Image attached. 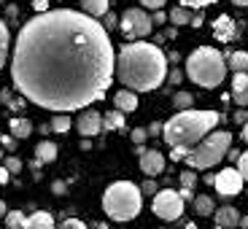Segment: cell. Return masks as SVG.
<instances>
[{
    "mask_svg": "<svg viewBox=\"0 0 248 229\" xmlns=\"http://www.w3.org/2000/svg\"><path fill=\"white\" fill-rule=\"evenodd\" d=\"M8 178H11V170L6 165H0V183H8Z\"/></svg>",
    "mask_w": 248,
    "mask_h": 229,
    "instance_id": "f6af8a7d",
    "label": "cell"
},
{
    "mask_svg": "<svg viewBox=\"0 0 248 229\" xmlns=\"http://www.w3.org/2000/svg\"><path fill=\"white\" fill-rule=\"evenodd\" d=\"M240 154H243V151H235V149H230V151H227V156H230L232 162H237V159H240Z\"/></svg>",
    "mask_w": 248,
    "mask_h": 229,
    "instance_id": "681fc988",
    "label": "cell"
},
{
    "mask_svg": "<svg viewBox=\"0 0 248 229\" xmlns=\"http://www.w3.org/2000/svg\"><path fill=\"white\" fill-rule=\"evenodd\" d=\"M8 46H11V35H8V25L0 19V68L6 65V57H8Z\"/></svg>",
    "mask_w": 248,
    "mask_h": 229,
    "instance_id": "44dd1931",
    "label": "cell"
},
{
    "mask_svg": "<svg viewBox=\"0 0 248 229\" xmlns=\"http://www.w3.org/2000/svg\"><path fill=\"white\" fill-rule=\"evenodd\" d=\"M194 213H197V216H211V213H216V208H213V199L208 197V194H200V197H194Z\"/></svg>",
    "mask_w": 248,
    "mask_h": 229,
    "instance_id": "7402d4cb",
    "label": "cell"
},
{
    "mask_svg": "<svg viewBox=\"0 0 248 229\" xmlns=\"http://www.w3.org/2000/svg\"><path fill=\"white\" fill-rule=\"evenodd\" d=\"M130 137H132V143H146V137H149V130H146V127H135V130L130 132Z\"/></svg>",
    "mask_w": 248,
    "mask_h": 229,
    "instance_id": "4dcf8cb0",
    "label": "cell"
},
{
    "mask_svg": "<svg viewBox=\"0 0 248 229\" xmlns=\"http://www.w3.org/2000/svg\"><path fill=\"white\" fill-rule=\"evenodd\" d=\"M165 3L168 0H140L143 8H151V11H156V8H165Z\"/></svg>",
    "mask_w": 248,
    "mask_h": 229,
    "instance_id": "8d00e7d4",
    "label": "cell"
},
{
    "mask_svg": "<svg viewBox=\"0 0 248 229\" xmlns=\"http://www.w3.org/2000/svg\"><path fill=\"white\" fill-rule=\"evenodd\" d=\"M3 159H6V151H3V146H0V165H3Z\"/></svg>",
    "mask_w": 248,
    "mask_h": 229,
    "instance_id": "db71d44e",
    "label": "cell"
},
{
    "mask_svg": "<svg viewBox=\"0 0 248 229\" xmlns=\"http://www.w3.org/2000/svg\"><path fill=\"white\" fill-rule=\"evenodd\" d=\"M140 192H143V194H156V192H159V189H156V183H154V178L146 181V183L140 186Z\"/></svg>",
    "mask_w": 248,
    "mask_h": 229,
    "instance_id": "f35d334b",
    "label": "cell"
},
{
    "mask_svg": "<svg viewBox=\"0 0 248 229\" xmlns=\"http://www.w3.org/2000/svg\"><path fill=\"white\" fill-rule=\"evenodd\" d=\"M35 159H41L44 165H49V162L57 159V146L49 140H41L38 143V149H35Z\"/></svg>",
    "mask_w": 248,
    "mask_h": 229,
    "instance_id": "d6986e66",
    "label": "cell"
},
{
    "mask_svg": "<svg viewBox=\"0 0 248 229\" xmlns=\"http://www.w3.org/2000/svg\"><path fill=\"white\" fill-rule=\"evenodd\" d=\"M81 11H87L89 16L100 19L108 11V0H81Z\"/></svg>",
    "mask_w": 248,
    "mask_h": 229,
    "instance_id": "ac0fdd59",
    "label": "cell"
},
{
    "mask_svg": "<svg viewBox=\"0 0 248 229\" xmlns=\"http://www.w3.org/2000/svg\"><path fill=\"white\" fill-rule=\"evenodd\" d=\"M170 22H173L175 27H184V25L192 22V14H189V8H186V6H178V8L170 11Z\"/></svg>",
    "mask_w": 248,
    "mask_h": 229,
    "instance_id": "cb8c5ba5",
    "label": "cell"
},
{
    "mask_svg": "<svg viewBox=\"0 0 248 229\" xmlns=\"http://www.w3.org/2000/svg\"><path fill=\"white\" fill-rule=\"evenodd\" d=\"M189 146H173V151H170V159L173 162H181V159H186V154H189Z\"/></svg>",
    "mask_w": 248,
    "mask_h": 229,
    "instance_id": "f546056e",
    "label": "cell"
},
{
    "mask_svg": "<svg viewBox=\"0 0 248 229\" xmlns=\"http://www.w3.org/2000/svg\"><path fill=\"white\" fill-rule=\"evenodd\" d=\"M184 205L186 199L181 197V192H173V189H162V192L154 194V213L162 218V221H175V218H181V213H184Z\"/></svg>",
    "mask_w": 248,
    "mask_h": 229,
    "instance_id": "ba28073f",
    "label": "cell"
},
{
    "mask_svg": "<svg viewBox=\"0 0 248 229\" xmlns=\"http://www.w3.org/2000/svg\"><path fill=\"white\" fill-rule=\"evenodd\" d=\"M237 170H240L243 178L248 181V151H243V154H240V159H237Z\"/></svg>",
    "mask_w": 248,
    "mask_h": 229,
    "instance_id": "e575fe53",
    "label": "cell"
},
{
    "mask_svg": "<svg viewBox=\"0 0 248 229\" xmlns=\"http://www.w3.org/2000/svg\"><path fill=\"white\" fill-rule=\"evenodd\" d=\"M113 106L119 108V111L124 113H132L138 108V94L135 89H119L116 94H113Z\"/></svg>",
    "mask_w": 248,
    "mask_h": 229,
    "instance_id": "4fadbf2b",
    "label": "cell"
},
{
    "mask_svg": "<svg viewBox=\"0 0 248 229\" xmlns=\"http://www.w3.org/2000/svg\"><path fill=\"white\" fill-rule=\"evenodd\" d=\"M151 19H154V25H165V22L170 19V14H165L162 8H156V11H154V16H151Z\"/></svg>",
    "mask_w": 248,
    "mask_h": 229,
    "instance_id": "74e56055",
    "label": "cell"
},
{
    "mask_svg": "<svg viewBox=\"0 0 248 229\" xmlns=\"http://www.w3.org/2000/svg\"><path fill=\"white\" fill-rule=\"evenodd\" d=\"M49 124H51V132H57V135H65V132L70 130V124H73V122H70L68 113H57V116L51 119Z\"/></svg>",
    "mask_w": 248,
    "mask_h": 229,
    "instance_id": "603a6c76",
    "label": "cell"
},
{
    "mask_svg": "<svg viewBox=\"0 0 248 229\" xmlns=\"http://www.w3.org/2000/svg\"><path fill=\"white\" fill-rule=\"evenodd\" d=\"M232 3H235V6H240V8H246V6H248V0H232Z\"/></svg>",
    "mask_w": 248,
    "mask_h": 229,
    "instance_id": "f5cc1de1",
    "label": "cell"
},
{
    "mask_svg": "<svg viewBox=\"0 0 248 229\" xmlns=\"http://www.w3.org/2000/svg\"><path fill=\"white\" fill-rule=\"evenodd\" d=\"M213 216H216V227H221V229L240 227V213H237L232 205H224V208H218Z\"/></svg>",
    "mask_w": 248,
    "mask_h": 229,
    "instance_id": "7c38bea8",
    "label": "cell"
},
{
    "mask_svg": "<svg viewBox=\"0 0 248 229\" xmlns=\"http://www.w3.org/2000/svg\"><path fill=\"white\" fill-rule=\"evenodd\" d=\"M178 178H181V186H186V189H194V183H197V175H194L192 170H184Z\"/></svg>",
    "mask_w": 248,
    "mask_h": 229,
    "instance_id": "f1b7e54d",
    "label": "cell"
},
{
    "mask_svg": "<svg viewBox=\"0 0 248 229\" xmlns=\"http://www.w3.org/2000/svg\"><path fill=\"white\" fill-rule=\"evenodd\" d=\"M3 165H6L8 170H11V175L22 170V159H16V156H6V159H3Z\"/></svg>",
    "mask_w": 248,
    "mask_h": 229,
    "instance_id": "1f68e13d",
    "label": "cell"
},
{
    "mask_svg": "<svg viewBox=\"0 0 248 229\" xmlns=\"http://www.w3.org/2000/svg\"><path fill=\"white\" fill-rule=\"evenodd\" d=\"M186 76L197 84V87L213 89L218 87L227 76V62H224V54L218 49H211V46H200L189 54L186 60Z\"/></svg>",
    "mask_w": 248,
    "mask_h": 229,
    "instance_id": "277c9868",
    "label": "cell"
},
{
    "mask_svg": "<svg viewBox=\"0 0 248 229\" xmlns=\"http://www.w3.org/2000/svg\"><path fill=\"white\" fill-rule=\"evenodd\" d=\"M181 197H184L186 202H194V189H186V186H181Z\"/></svg>",
    "mask_w": 248,
    "mask_h": 229,
    "instance_id": "ee69618b",
    "label": "cell"
},
{
    "mask_svg": "<svg viewBox=\"0 0 248 229\" xmlns=\"http://www.w3.org/2000/svg\"><path fill=\"white\" fill-rule=\"evenodd\" d=\"M51 192H54V194H62V192H65V183H62V181H57V183L51 186Z\"/></svg>",
    "mask_w": 248,
    "mask_h": 229,
    "instance_id": "7dc6e473",
    "label": "cell"
},
{
    "mask_svg": "<svg viewBox=\"0 0 248 229\" xmlns=\"http://www.w3.org/2000/svg\"><path fill=\"white\" fill-rule=\"evenodd\" d=\"M221 122V113L216 111H178L173 119L165 122V143H168L170 149L173 146H197L200 140L205 137V132H213L216 130V124Z\"/></svg>",
    "mask_w": 248,
    "mask_h": 229,
    "instance_id": "3957f363",
    "label": "cell"
},
{
    "mask_svg": "<svg viewBox=\"0 0 248 229\" xmlns=\"http://www.w3.org/2000/svg\"><path fill=\"white\" fill-rule=\"evenodd\" d=\"M243 173L237 168H224L221 173H216V178H213V186H216V192L221 194L224 199L235 197V194L243 192Z\"/></svg>",
    "mask_w": 248,
    "mask_h": 229,
    "instance_id": "9c48e42d",
    "label": "cell"
},
{
    "mask_svg": "<svg viewBox=\"0 0 248 229\" xmlns=\"http://www.w3.org/2000/svg\"><path fill=\"white\" fill-rule=\"evenodd\" d=\"M62 227L65 229H84V221H78V218H68V221H62Z\"/></svg>",
    "mask_w": 248,
    "mask_h": 229,
    "instance_id": "60d3db41",
    "label": "cell"
},
{
    "mask_svg": "<svg viewBox=\"0 0 248 229\" xmlns=\"http://www.w3.org/2000/svg\"><path fill=\"white\" fill-rule=\"evenodd\" d=\"M124 116H127V113L124 111H108L106 116H103V130H108V132H113V130H122L124 127Z\"/></svg>",
    "mask_w": 248,
    "mask_h": 229,
    "instance_id": "e0dca14e",
    "label": "cell"
},
{
    "mask_svg": "<svg viewBox=\"0 0 248 229\" xmlns=\"http://www.w3.org/2000/svg\"><path fill=\"white\" fill-rule=\"evenodd\" d=\"M119 30H122L124 38L138 41V38L151 35V30H154V19L143 11V8H127V11L122 14V19H119Z\"/></svg>",
    "mask_w": 248,
    "mask_h": 229,
    "instance_id": "52a82bcc",
    "label": "cell"
},
{
    "mask_svg": "<svg viewBox=\"0 0 248 229\" xmlns=\"http://www.w3.org/2000/svg\"><path fill=\"white\" fill-rule=\"evenodd\" d=\"M0 3H6V0H0Z\"/></svg>",
    "mask_w": 248,
    "mask_h": 229,
    "instance_id": "11a10c76",
    "label": "cell"
},
{
    "mask_svg": "<svg viewBox=\"0 0 248 229\" xmlns=\"http://www.w3.org/2000/svg\"><path fill=\"white\" fill-rule=\"evenodd\" d=\"M181 78H184V73H181L178 68H175V70H170V73H168V81L173 84V87H178V84H181Z\"/></svg>",
    "mask_w": 248,
    "mask_h": 229,
    "instance_id": "ab89813d",
    "label": "cell"
},
{
    "mask_svg": "<svg viewBox=\"0 0 248 229\" xmlns=\"http://www.w3.org/2000/svg\"><path fill=\"white\" fill-rule=\"evenodd\" d=\"M235 122H237V124H246V122H248V111H237V113H235Z\"/></svg>",
    "mask_w": 248,
    "mask_h": 229,
    "instance_id": "bcb514c9",
    "label": "cell"
},
{
    "mask_svg": "<svg viewBox=\"0 0 248 229\" xmlns=\"http://www.w3.org/2000/svg\"><path fill=\"white\" fill-rule=\"evenodd\" d=\"M16 140H19V137H14V135H0V146H3V149H8V151L16 149Z\"/></svg>",
    "mask_w": 248,
    "mask_h": 229,
    "instance_id": "836d02e7",
    "label": "cell"
},
{
    "mask_svg": "<svg viewBox=\"0 0 248 229\" xmlns=\"http://www.w3.org/2000/svg\"><path fill=\"white\" fill-rule=\"evenodd\" d=\"M116 57L108 30L87 11L54 8L22 25L11 78L38 108L68 113L106 97Z\"/></svg>",
    "mask_w": 248,
    "mask_h": 229,
    "instance_id": "6da1fadb",
    "label": "cell"
},
{
    "mask_svg": "<svg viewBox=\"0 0 248 229\" xmlns=\"http://www.w3.org/2000/svg\"><path fill=\"white\" fill-rule=\"evenodd\" d=\"M54 227V216L46 211H35L32 216H27V227L25 229H51Z\"/></svg>",
    "mask_w": 248,
    "mask_h": 229,
    "instance_id": "9a60e30c",
    "label": "cell"
},
{
    "mask_svg": "<svg viewBox=\"0 0 248 229\" xmlns=\"http://www.w3.org/2000/svg\"><path fill=\"white\" fill-rule=\"evenodd\" d=\"M146 130H149V135H162V130H165V127H162V122H154V124H149V127H146Z\"/></svg>",
    "mask_w": 248,
    "mask_h": 229,
    "instance_id": "7bdbcfd3",
    "label": "cell"
},
{
    "mask_svg": "<svg viewBox=\"0 0 248 229\" xmlns=\"http://www.w3.org/2000/svg\"><path fill=\"white\" fill-rule=\"evenodd\" d=\"M189 25H192V27H202V16H200V14H194V16H192V22H189Z\"/></svg>",
    "mask_w": 248,
    "mask_h": 229,
    "instance_id": "c3c4849f",
    "label": "cell"
},
{
    "mask_svg": "<svg viewBox=\"0 0 248 229\" xmlns=\"http://www.w3.org/2000/svg\"><path fill=\"white\" fill-rule=\"evenodd\" d=\"M230 146H232V132L216 130L211 135H205L197 146H192V151L186 154V165L192 170H208L227 156Z\"/></svg>",
    "mask_w": 248,
    "mask_h": 229,
    "instance_id": "8992f818",
    "label": "cell"
},
{
    "mask_svg": "<svg viewBox=\"0 0 248 229\" xmlns=\"http://www.w3.org/2000/svg\"><path fill=\"white\" fill-rule=\"evenodd\" d=\"M168 54L156 44H146V41H132V44L122 46L116 57V68L113 76L122 81L127 89L135 92H154L165 84L168 78Z\"/></svg>",
    "mask_w": 248,
    "mask_h": 229,
    "instance_id": "7a4b0ae2",
    "label": "cell"
},
{
    "mask_svg": "<svg viewBox=\"0 0 248 229\" xmlns=\"http://www.w3.org/2000/svg\"><path fill=\"white\" fill-rule=\"evenodd\" d=\"M232 97H235V103H237V106L248 108V87H246V89H240V92H235Z\"/></svg>",
    "mask_w": 248,
    "mask_h": 229,
    "instance_id": "d590c367",
    "label": "cell"
},
{
    "mask_svg": "<svg viewBox=\"0 0 248 229\" xmlns=\"http://www.w3.org/2000/svg\"><path fill=\"white\" fill-rule=\"evenodd\" d=\"M100 19H103V27H106V30H111V27H116V25H119L116 14H111V11H106V14H103Z\"/></svg>",
    "mask_w": 248,
    "mask_h": 229,
    "instance_id": "d6a6232c",
    "label": "cell"
},
{
    "mask_svg": "<svg viewBox=\"0 0 248 229\" xmlns=\"http://www.w3.org/2000/svg\"><path fill=\"white\" fill-rule=\"evenodd\" d=\"M6 227L8 229H25L27 227V216L22 211H8L6 213Z\"/></svg>",
    "mask_w": 248,
    "mask_h": 229,
    "instance_id": "d4e9b609",
    "label": "cell"
},
{
    "mask_svg": "<svg viewBox=\"0 0 248 229\" xmlns=\"http://www.w3.org/2000/svg\"><path fill=\"white\" fill-rule=\"evenodd\" d=\"M32 8H35L38 14H44V11H49V0H32Z\"/></svg>",
    "mask_w": 248,
    "mask_h": 229,
    "instance_id": "b9f144b4",
    "label": "cell"
},
{
    "mask_svg": "<svg viewBox=\"0 0 248 229\" xmlns=\"http://www.w3.org/2000/svg\"><path fill=\"white\" fill-rule=\"evenodd\" d=\"M243 140H246V143H248V122H246V124H243Z\"/></svg>",
    "mask_w": 248,
    "mask_h": 229,
    "instance_id": "816d5d0a",
    "label": "cell"
},
{
    "mask_svg": "<svg viewBox=\"0 0 248 229\" xmlns=\"http://www.w3.org/2000/svg\"><path fill=\"white\" fill-rule=\"evenodd\" d=\"M248 87V70H237L235 76H232V89L235 92H240V89Z\"/></svg>",
    "mask_w": 248,
    "mask_h": 229,
    "instance_id": "4316f807",
    "label": "cell"
},
{
    "mask_svg": "<svg viewBox=\"0 0 248 229\" xmlns=\"http://www.w3.org/2000/svg\"><path fill=\"white\" fill-rule=\"evenodd\" d=\"M143 208V192L140 186L130 181H116L103 194V211L113 221H132Z\"/></svg>",
    "mask_w": 248,
    "mask_h": 229,
    "instance_id": "5b68a950",
    "label": "cell"
},
{
    "mask_svg": "<svg viewBox=\"0 0 248 229\" xmlns=\"http://www.w3.org/2000/svg\"><path fill=\"white\" fill-rule=\"evenodd\" d=\"M140 170L149 178H154V175H159L162 170H165V156H162V151H154V149H146L140 154Z\"/></svg>",
    "mask_w": 248,
    "mask_h": 229,
    "instance_id": "8fae6325",
    "label": "cell"
},
{
    "mask_svg": "<svg viewBox=\"0 0 248 229\" xmlns=\"http://www.w3.org/2000/svg\"><path fill=\"white\" fill-rule=\"evenodd\" d=\"M6 213H8V211H6V202L0 199V218H6Z\"/></svg>",
    "mask_w": 248,
    "mask_h": 229,
    "instance_id": "f907efd6",
    "label": "cell"
},
{
    "mask_svg": "<svg viewBox=\"0 0 248 229\" xmlns=\"http://www.w3.org/2000/svg\"><path fill=\"white\" fill-rule=\"evenodd\" d=\"M192 103H194V97L189 92H184V89L173 94V108L175 111H186V108H192Z\"/></svg>",
    "mask_w": 248,
    "mask_h": 229,
    "instance_id": "484cf974",
    "label": "cell"
},
{
    "mask_svg": "<svg viewBox=\"0 0 248 229\" xmlns=\"http://www.w3.org/2000/svg\"><path fill=\"white\" fill-rule=\"evenodd\" d=\"M227 68H230L232 73H237V70H248V51H232L230 60H227Z\"/></svg>",
    "mask_w": 248,
    "mask_h": 229,
    "instance_id": "ffe728a7",
    "label": "cell"
},
{
    "mask_svg": "<svg viewBox=\"0 0 248 229\" xmlns=\"http://www.w3.org/2000/svg\"><path fill=\"white\" fill-rule=\"evenodd\" d=\"M213 32H216V38L218 41H232V38L237 35V27H235V22H232V16H218L216 22H213Z\"/></svg>",
    "mask_w": 248,
    "mask_h": 229,
    "instance_id": "5bb4252c",
    "label": "cell"
},
{
    "mask_svg": "<svg viewBox=\"0 0 248 229\" xmlns=\"http://www.w3.org/2000/svg\"><path fill=\"white\" fill-rule=\"evenodd\" d=\"M8 130H11V135H14V137H19V140H25V137H30V135H32V122H30V119L16 116V119H11V124H8Z\"/></svg>",
    "mask_w": 248,
    "mask_h": 229,
    "instance_id": "2e32d148",
    "label": "cell"
},
{
    "mask_svg": "<svg viewBox=\"0 0 248 229\" xmlns=\"http://www.w3.org/2000/svg\"><path fill=\"white\" fill-rule=\"evenodd\" d=\"M76 130L81 137H94L103 132V116L97 111H81V116L76 119Z\"/></svg>",
    "mask_w": 248,
    "mask_h": 229,
    "instance_id": "30bf717a",
    "label": "cell"
},
{
    "mask_svg": "<svg viewBox=\"0 0 248 229\" xmlns=\"http://www.w3.org/2000/svg\"><path fill=\"white\" fill-rule=\"evenodd\" d=\"M178 3L186 8H208V6H213L216 0H178Z\"/></svg>",
    "mask_w": 248,
    "mask_h": 229,
    "instance_id": "83f0119b",
    "label": "cell"
}]
</instances>
